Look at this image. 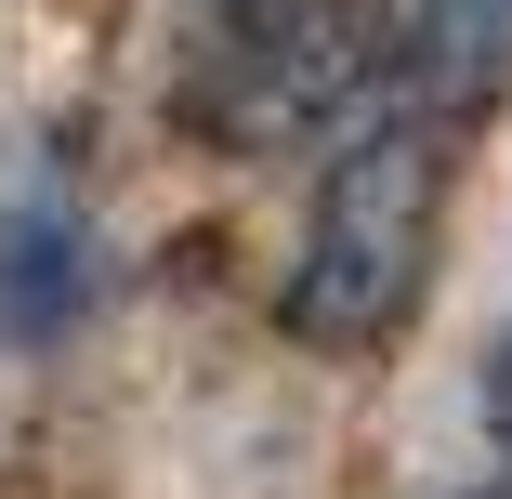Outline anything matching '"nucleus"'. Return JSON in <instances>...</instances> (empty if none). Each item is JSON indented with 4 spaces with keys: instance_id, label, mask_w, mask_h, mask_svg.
Instances as JSON below:
<instances>
[{
    "instance_id": "nucleus-1",
    "label": "nucleus",
    "mask_w": 512,
    "mask_h": 499,
    "mask_svg": "<svg viewBox=\"0 0 512 499\" xmlns=\"http://www.w3.org/2000/svg\"><path fill=\"white\" fill-rule=\"evenodd\" d=\"M434 237H447V132L407 119V106H381L329 158V184H316L302 263L276 289L289 342H329V355L394 342L407 316H421V289H434Z\"/></svg>"
},
{
    "instance_id": "nucleus-2",
    "label": "nucleus",
    "mask_w": 512,
    "mask_h": 499,
    "mask_svg": "<svg viewBox=\"0 0 512 499\" xmlns=\"http://www.w3.org/2000/svg\"><path fill=\"white\" fill-rule=\"evenodd\" d=\"M394 106H407V119H434V132L512 106V0H407Z\"/></svg>"
},
{
    "instance_id": "nucleus-3",
    "label": "nucleus",
    "mask_w": 512,
    "mask_h": 499,
    "mask_svg": "<svg viewBox=\"0 0 512 499\" xmlns=\"http://www.w3.org/2000/svg\"><path fill=\"white\" fill-rule=\"evenodd\" d=\"M92 316V224L27 197L0 211V342H66Z\"/></svg>"
},
{
    "instance_id": "nucleus-4",
    "label": "nucleus",
    "mask_w": 512,
    "mask_h": 499,
    "mask_svg": "<svg viewBox=\"0 0 512 499\" xmlns=\"http://www.w3.org/2000/svg\"><path fill=\"white\" fill-rule=\"evenodd\" d=\"M486 434L512 447V329H499V355H486Z\"/></svg>"
},
{
    "instance_id": "nucleus-5",
    "label": "nucleus",
    "mask_w": 512,
    "mask_h": 499,
    "mask_svg": "<svg viewBox=\"0 0 512 499\" xmlns=\"http://www.w3.org/2000/svg\"><path fill=\"white\" fill-rule=\"evenodd\" d=\"M211 14H224L237 40H263V27H289V14H302V0H211Z\"/></svg>"
}]
</instances>
